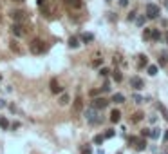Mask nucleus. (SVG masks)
Listing matches in <instances>:
<instances>
[{
	"label": "nucleus",
	"mask_w": 168,
	"mask_h": 154,
	"mask_svg": "<svg viewBox=\"0 0 168 154\" xmlns=\"http://www.w3.org/2000/svg\"><path fill=\"white\" fill-rule=\"evenodd\" d=\"M51 91L54 92V94H58V92H61V87H60V84L56 82V78H52V80H51Z\"/></svg>",
	"instance_id": "obj_6"
},
{
	"label": "nucleus",
	"mask_w": 168,
	"mask_h": 154,
	"mask_svg": "<svg viewBox=\"0 0 168 154\" xmlns=\"http://www.w3.org/2000/svg\"><path fill=\"white\" fill-rule=\"evenodd\" d=\"M146 16H148V18H157V16H159V6L146 4Z\"/></svg>",
	"instance_id": "obj_3"
},
{
	"label": "nucleus",
	"mask_w": 168,
	"mask_h": 154,
	"mask_svg": "<svg viewBox=\"0 0 168 154\" xmlns=\"http://www.w3.org/2000/svg\"><path fill=\"white\" fill-rule=\"evenodd\" d=\"M29 51H31L33 55H42V53L45 51V44L42 42V40L36 38V40H33V42L29 44Z\"/></svg>",
	"instance_id": "obj_2"
},
{
	"label": "nucleus",
	"mask_w": 168,
	"mask_h": 154,
	"mask_svg": "<svg viewBox=\"0 0 168 154\" xmlns=\"http://www.w3.org/2000/svg\"><path fill=\"white\" fill-rule=\"evenodd\" d=\"M83 109V100H81V96H76V100H74V112H80Z\"/></svg>",
	"instance_id": "obj_9"
},
{
	"label": "nucleus",
	"mask_w": 168,
	"mask_h": 154,
	"mask_svg": "<svg viewBox=\"0 0 168 154\" xmlns=\"http://www.w3.org/2000/svg\"><path fill=\"white\" fill-rule=\"evenodd\" d=\"M119 4H121V6L125 7V6H127V4H128V0H119Z\"/></svg>",
	"instance_id": "obj_39"
},
{
	"label": "nucleus",
	"mask_w": 168,
	"mask_h": 154,
	"mask_svg": "<svg viewBox=\"0 0 168 154\" xmlns=\"http://www.w3.org/2000/svg\"><path fill=\"white\" fill-rule=\"evenodd\" d=\"M107 105H109V100H105V98H96V100H92V107L98 109V111H100V109L103 111Z\"/></svg>",
	"instance_id": "obj_4"
},
{
	"label": "nucleus",
	"mask_w": 168,
	"mask_h": 154,
	"mask_svg": "<svg viewBox=\"0 0 168 154\" xmlns=\"http://www.w3.org/2000/svg\"><path fill=\"white\" fill-rule=\"evenodd\" d=\"M136 140H138L136 136H130V138H128V143H132V145H134V143H136Z\"/></svg>",
	"instance_id": "obj_36"
},
{
	"label": "nucleus",
	"mask_w": 168,
	"mask_h": 154,
	"mask_svg": "<svg viewBox=\"0 0 168 154\" xmlns=\"http://www.w3.org/2000/svg\"><path fill=\"white\" fill-rule=\"evenodd\" d=\"M146 64H148V60H146V56H139V65H146Z\"/></svg>",
	"instance_id": "obj_28"
},
{
	"label": "nucleus",
	"mask_w": 168,
	"mask_h": 154,
	"mask_svg": "<svg viewBox=\"0 0 168 154\" xmlns=\"http://www.w3.org/2000/svg\"><path fill=\"white\" fill-rule=\"evenodd\" d=\"M112 76H114V80H116V82H121V80H123V75L119 73V71H114Z\"/></svg>",
	"instance_id": "obj_25"
},
{
	"label": "nucleus",
	"mask_w": 168,
	"mask_h": 154,
	"mask_svg": "<svg viewBox=\"0 0 168 154\" xmlns=\"http://www.w3.org/2000/svg\"><path fill=\"white\" fill-rule=\"evenodd\" d=\"M132 98H134L136 104H143V101H145V98H143V96H139V94H134Z\"/></svg>",
	"instance_id": "obj_26"
},
{
	"label": "nucleus",
	"mask_w": 168,
	"mask_h": 154,
	"mask_svg": "<svg viewBox=\"0 0 168 154\" xmlns=\"http://www.w3.org/2000/svg\"><path fill=\"white\" fill-rule=\"evenodd\" d=\"M0 80H2V75H0Z\"/></svg>",
	"instance_id": "obj_43"
},
{
	"label": "nucleus",
	"mask_w": 168,
	"mask_h": 154,
	"mask_svg": "<svg viewBox=\"0 0 168 154\" xmlns=\"http://www.w3.org/2000/svg\"><path fill=\"white\" fill-rule=\"evenodd\" d=\"M0 127H2V129H9V121H7L6 116H0Z\"/></svg>",
	"instance_id": "obj_18"
},
{
	"label": "nucleus",
	"mask_w": 168,
	"mask_h": 154,
	"mask_svg": "<svg viewBox=\"0 0 168 154\" xmlns=\"http://www.w3.org/2000/svg\"><path fill=\"white\" fill-rule=\"evenodd\" d=\"M103 140H105V136H101V134H96V136H94V143H96V145H101Z\"/></svg>",
	"instance_id": "obj_22"
},
{
	"label": "nucleus",
	"mask_w": 168,
	"mask_h": 154,
	"mask_svg": "<svg viewBox=\"0 0 168 154\" xmlns=\"http://www.w3.org/2000/svg\"><path fill=\"white\" fill-rule=\"evenodd\" d=\"M118 154H121V152H118Z\"/></svg>",
	"instance_id": "obj_44"
},
{
	"label": "nucleus",
	"mask_w": 168,
	"mask_h": 154,
	"mask_svg": "<svg viewBox=\"0 0 168 154\" xmlns=\"http://www.w3.org/2000/svg\"><path fill=\"white\" fill-rule=\"evenodd\" d=\"M69 94H65V92H61V96H60V105H67L69 104Z\"/></svg>",
	"instance_id": "obj_16"
},
{
	"label": "nucleus",
	"mask_w": 168,
	"mask_h": 154,
	"mask_svg": "<svg viewBox=\"0 0 168 154\" xmlns=\"http://www.w3.org/2000/svg\"><path fill=\"white\" fill-rule=\"evenodd\" d=\"M130 85H132L134 89L139 91V89H143V80H141L139 76H132V78H130Z\"/></svg>",
	"instance_id": "obj_5"
},
{
	"label": "nucleus",
	"mask_w": 168,
	"mask_h": 154,
	"mask_svg": "<svg viewBox=\"0 0 168 154\" xmlns=\"http://www.w3.org/2000/svg\"><path fill=\"white\" fill-rule=\"evenodd\" d=\"M159 136H161V129H152V131H150V138L157 140Z\"/></svg>",
	"instance_id": "obj_17"
},
{
	"label": "nucleus",
	"mask_w": 168,
	"mask_h": 154,
	"mask_svg": "<svg viewBox=\"0 0 168 154\" xmlns=\"http://www.w3.org/2000/svg\"><path fill=\"white\" fill-rule=\"evenodd\" d=\"M134 145H136V150H145V149H146V141H145L143 138H138Z\"/></svg>",
	"instance_id": "obj_8"
},
{
	"label": "nucleus",
	"mask_w": 168,
	"mask_h": 154,
	"mask_svg": "<svg viewBox=\"0 0 168 154\" xmlns=\"http://www.w3.org/2000/svg\"><path fill=\"white\" fill-rule=\"evenodd\" d=\"M166 44H168V33H166Z\"/></svg>",
	"instance_id": "obj_42"
},
{
	"label": "nucleus",
	"mask_w": 168,
	"mask_h": 154,
	"mask_svg": "<svg viewBox=\"0 0 168 154\" xmlns=\"http://www.w3.org/2000/svg\"><path fill=\"white\" fill-rule=\"evenodd\" d=\"M78 45H80V40H78L76 36H71V38H69V47H72V49H76Z\"/></svg>",
	"instance_id": "obj_13"
},
{
	"label": "nucleus",
	"mask_w": 168,
	"mask_h": 154,
	"mask_svg": "<svg viewBox=\"0 0 168 154\" xmlns=\"http://www.w3.org/2000/svg\"><path fill=\"white\" fill-rule=\"evenodd\" d=\"M11 31H13V33H15L16 36H22V35H24V31H22V26H18V24H15V26L11 27Z\"/></svg>",
	"instance_id": "obj_14"
},
{
	"label": "nucleus",
	"mask_w": 168,
	"mask_h": 154,
	"mask_svg": "<svg viewBox=\"0 0 168 154\" xmlns=\"http://www.w3.org/2000/svg\"><path fill=\"white\" fill-rule=\"evenodd\" d=\"M109 73H110V71H109L107 67H101V69H100V75H101V76H107Z\"/></svg>",
	"instance_id": "obj_29"
},
{
	"label": "nucleus",
	"mask_w": 168,
	"mask_h": 154,
	"mask_svg": "<svg viewBox=\"0 0 168 154\" xmlns=\"http://www.w3.org/2000/svg\"><path fill=\"white\" fill-rule=\"evenodd\" d=\"M143 24H145V16H139L138 18V26H143Z\"/></svg>",
	"instance_id": "obj_32"
},
{
	"label": "nucleus",
	"mask_w": 168,
	"mask_h": 154,
	"mask_svg": "<svg viewBox=\"0 0 168 154\" xmlns=\"http://www.w3.org/2000/svg\"><path fill=\"white\" fill-rule=\"evenodd\" d=\"M146 71H148L150 76H155L157 75V65H148V69H146Z\"/></svg>",
	"instance_id": "obj_19"
},
{
	"label": "nucleus",
	"mask_w": 168,
	"mask_h": 154,
	"mask_svg": "<svg viewBox=\"0 0 168 154\" xmlns=\"http://www.w3.org/2000/svg\"><path fill=\"white\" fill-rule=\"evenodd\" d=\"M141 136L145 138V136H150V131L148 129H145V131H141Z\"/></svg>",
	"instance_id": "obj_30"
},
{
	"label": "nucleus",
	"mask_w": 168,
	"mask_h": 154,
	"mask_svg": "<svg viewBox=\"0 0 168 154\" xmlns=\"http://www.w3.org/2000/svg\"><path fill=\"white\" fill-rule=\"evenodd\" d=\"M96 154H105V152H103V149H100V150H96Z\"/></svg>",
	"instance_id": "obj_41"
},
{
	"label": "nucleus",
	"mask_w": 168,
	"mask_h": 154,
	"mask_svg": "<svg viewBox=\"0 0 168 154\" xmlns=\"http://www.w3.org/2000/svg\"><path fill=\"white\" fill-rule=\"evenodd\" d=\"M163 140H164V141H168V131H166L164 134H163Z\"/></svg>",
	"instance_id": "obj_40"
},
{
	"label": "nucleus",
	"mask_w": 168,
	"mask_h": 154,
	"mask_svg": "<svg viewBox=\"0 0 168 154\" xmlns=\"http://www.w3.org/2000/svg\"><path fill=\"white\" fill-rule=\"evenodd\" d=\"M152 40H159L161 38V33H159V29H152Z\"/></svg>",
	"instance_id": "obj_20"
},
{
	"label": "nucleus",
	"mask_w": 168,
	"mask_h": 154,
	"mask_svg": "<svg viewBox=\"0 0 168 154\" xmlns=\"http://www.w3.org/2000/svg\"><path fill=\"white\" fill-rule=\"evenodd\" d=\"M83 114H85L87 121H89V123H92V125H96V123H100V121H101V114H100V111H98V109H94V107L85 109V111H83Z\"/></svg>",
	"instance_id": "obj_1"
},
{
	"label": "nucleus",
	"mask_w": 168,
	"mask_h": 154,
	"mask_svg": "<svg viewBox=\"0 0 168 154\" xmlns=\"http://www.w3.org/2000/svg\"><path fill=\"white\" fill-rule=\"evenodd\" d=\"M100 64H101V60H94V62H92V65H94V67H98Z\"/></svg>",
	"instance_id": "obj_37"
},
{
	"label": "nucleus",
	"mask_w": 168,
	"mask_h": 154,
	"mask_svg": "<svg viewBox=\"0 0 168 154\" xmlns=\"http://www.w3.org/2000/svg\"><path fill=\"white\" fill-rule=\"evenodd\" d=\"M11 16H13V20H16V22H20V20H24V18H25L24 11H13V13H11Z\"/></svg>",
	"instance_id": "obj_11"
},
{
	"label": "nucleus",
	"mask_w": 168,
	"mask_h": 154,
	"mask_svg": "<svg viewBox=\"0 0 168 154\" xmlns=\"http://www.w3.org/2000/svg\"><path fill=\"white\" fill-rule=\"evenodd\" d=\"M150 36H152V29H145L143 31V40H150Z\"/></svg>",
	"instance_id": "obj_23"
},
{
	"label": "nucleus",
	"mask_w": 168,
	"mask_h": 154,
	"mask_svg": "<svg viewBox=\"0 0 168 154\" xmlns=\"http://www.w3.org/2000/svg\"><path fill=\"white\" fill-rule=\"evenodd\" d=\"M65 4L69 6V7H74V9H78V7H81V0H65Z\"/></svg>",
	"instance_id": "obj_10"
},
{
	"label": "nucleus",
	"mask_w": 168,
	"mask_h": 154,
	"mask_svg": "<svg viewBox=\"0 0 168 154\" xmlns=\"http://www.w3.org/2000/svg\"><path fill=\"white\" fill-rule=\"evenodd\" d=\"M114 136V131H107L105 132V138H112Z\"/></svg>",
	"instance_id": "obj_31"
},
{
	"label": "nucleus",
	"mask_w": 168,
	"mask_h": 154,
	"mask_svg": "<svg viewBox=\"0 0 168 154\" xmlns=\"http://www.w3.org/2000/svg\"><path fill=\"white\" fill-rule=\"evenodd\" d=\"M143 116H145L143 112H136V114H134V118H132V120H134V121H141V120H143Z\"/></svg>",
	"instance_id": "obj_27"
},
{
	"label": "nucleus",
	"mask_w": 168,
	"mask_h": 154,
	"mask_svg": "<svg viewBox=\"0 0 168 154\" xmlns=\"http://www.w3.org/2000/svg\"><path fill=\"white\" fill-rule=\"evenodd\" d=\"M159 65H166V58H164V56L159 58Z\"/></svg>",
	"instance_id": "obj_33"
},
{
	"label": "nucleus",
	"mask_w": 168,
	"mask_h": 154,
	"mask_svg": "<svg viewBox=\"0 0 168 154\" xmlns=\"http://www.w3.org/2000/svg\"><path fill=\"white\" fill-rule=\"evenodd\" d=\"M157 107H159V111L163 112V116H164V120L168 121V111H166V107H164L163 104H159V105H157Z\"/></svg>",
	"instance_id": "obj_21"
},
{
	"label": "nucleus",
	"mask_w": 168,
	"mask_h": 154,
	"mask_svg": "<svg viewBox=\"0 0 168 154\" xmlns=\"http://www.w3.org/2000/svg\"><path fill=\"white\" fill-rule=\"evenodd\" d=\"M98 94H100V91H96V89L90 91V96H98Z\"/></svg>",
	"instance_id": "obj_35"
},
{
	"label": "nucleus",
	"mask_w": 168,
	"mask_h": 154,
	"mask_svg": "<svg viewBox=\"0 0 168 154\" xmlns=\"http://www.w3.org/2000/svg\"><path fill=\"white\" fill-rule=\"evenodd\" d=\"M110 91V87H109V84H103V92H109Z\"/></svg>",
	"instance_id": "obj_34"
},
{
	"label": "nucleus",
	"mask_w": 168,
	"mask_h": 154,
	"mask_svg": "<svg viewBox=\"0 0 168 154\" xmlns=\"http://www.w3.org/2000/svg\"><path fill=\"white\" fill-rule=\"evenodd\" d=\"M38 6L40 7H45V0H38Z\"/></svg>",
	"instance_id": "obj_38"
},
{
	"label": "nucleus",
	"mask_w": 168,
	"mask_h": 154,
	"mask_svg": "<svg viewBox=\"0 0 168 154\" xmlns=\"http://www.w3.org/2000/svg\"><path fill=\"white\" fill-rule=\"evenodd\" d=\"M81 40H83L85 44H87V42H92V40H94V35H92V33H83V35H81Z\"/></svg>",
	"instance_id": "obj_15"
},
{
	"label": "nucleus",
	"mask_w": 168,
	"mask_h": 154,
	"mask_svg": "<svg viewBox=\"0 0 168 154\" xmlns=\"http://www.w3.org/2000/svg\"><path fill=\"white\" fill-rule=\"evenodd\" d=\"M81 154H92V147L90 145H83L81 147Z\"/></svg>",
	"instance_id": "obj_24"
},
{
	"label": "nucleus",
	"mask_w": 168,
	"mask_h": 154,
	"mask_svg": "<svg viewBox=\"0 0 168 154\" xmlns=\"http://www.w3.org/2000/svg\"><path fill=\"white\" fill-rule=\"evenodd\" d=\"M119 120H121V112H119L118 109H114V111L110 112V121H112V123H118Z\"/></svg>",
	"instance_id": "obj_7"
},
{
	"label": "nucleus",
	"mask_w": 168,
	"mask_h": 154,
	"mask_svg": "<svg viewBox=\"0 0 168 154\" xmlns=\"http://www.w3.org/2000/svg\"><path fill=\"white\" fill-rule=\"evenodd\" d=\"M112 101H114V104H123V101H125V96L121 94V92H116V94L112 96Z\"/></svg>",
	"instance_id": "obj_12"
}]
</instances>
